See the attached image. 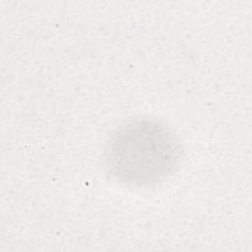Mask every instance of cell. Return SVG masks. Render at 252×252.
Listing matches in <instances>:
<instances>
[{
    "label": "cell",
    "mask_w": 252,
    "mask_h": 252,
    "mask_svg": "<svg viewBox=\"0 0 252 252\" xmlns=\"http://www.w3.org/2000/svg\"><path fill=\"white\" fill-rule=\"evenodd\" d=\"M181 155L178 140L164 124L137 119L117 128L104 151L108 172L132 186L156 184L176 167Z\"/></svg>",
    "instance_id": "obj_1"
}]
</instances>
